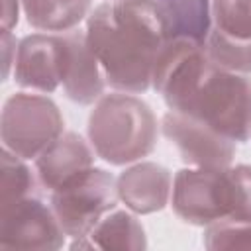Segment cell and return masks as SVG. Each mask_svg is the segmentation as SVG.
Masks as SVG:
<instances>
[{
    "instance_id": "21",
    "label": "cell",
    "mask_w": 251,
    "mask_h": 251,
    "mask_svg": "<svg viewBox=\"0 0 251 251\" xmlns=\"http://www.w3.org/2000/svg\"><path fill=\"white\" fill-rule=\"evenodd\" d=\"M18 39L12 35V29L2 27V59H4V78H8L10 71L14 69L16 53H18Z\"/></svg>"
},
{
    "instance_id": "17",
    "label": "cell",
    "mask_w": 251,
    "mask_h": 251,
    "mask_svg": "<svg viewBox=\"0 0 251 251\" xmlns=\"http://www.w3.org/2000/svg\"><path fill=\"white\" fill-rule=\"evenodd\" d=\"M2 175H0V204L20 200L24 196L35 194L39 180L35 171H31L25 159L2 147Z\"/></svg>"
},
{
    "instance_id": "5",
    "label": "cell",
    "mask_w": 251,
    "mask_h": 251,
    "mask_svg": "<svg viewBox=\"0 0 251 251\" xmlns=\"http://www.w3.org/2000/svg\"><path fill=\"white\" fill-rule=\"evenodd\" d=\"M65 127L57 104L41 92H16L2 108V147L25 161H33Z\"/></svg>"
},
{
    "instance_id": "18",
    "label": "cell",
    "mask_w": 251,
    "mask_h": 251,
    "mask_svg": "<svg viewBox=\"0 0 251 251\" xmlns=\"http://www.w3.org/2000/svg\"><path fill=\"white\" fill-rule=\"evenodd\" d=\"M212 27L235 39H251V0H212Z\"/></svg>"
},
{
    "instance_id": "16",
    "label": "cell",
    "mask_w": 251,
    "mask_h": 251,
    "mask_svg": "<svg viewBox=\"0 0 251 251\" xmlns=\"http://www.w3.org/2000/svg\"><path fill=\"white\" fill-rule=\"evenodd\" d=\"M204 47L216 65L233 73L251 75V39H235L212 27Z\"/></svg>"
},
{
    "instance_id": "15",
    "label": "cell",
    "mask_w": 251,
    "mask_h": 251,
    "mask_svg": "<svg viewBox=\"0 0 251 251\" xmlns=\"http://www.w3.org/2000/svg\"><path fill=\"white\" fill-rule=\"evenodd\" d=\"M25 22L43 33L78 29L92 12V0H22Z\"/></svg>"
},
{
    "instance_id": "7",
    "label": "cell",
    "mask_w": 251,
    "mask_h": 251,
    "mask_svg": "<svg viewBox=\"0 0 251 251\" xmlns=\"http://www.w3.org/2000/svg\"><path fill=\"white\" fill-rule=\"evenodd\" d=\"M65 231L51 208L39 194L0 204V249H59Z\"/></svg>"
},
{
    "instance_id": "20",
    "label": "cell",
    "mask_w": 251,
    "mask_h": 251,
    "mask_svg": "<svg viewBox=\"0 0 251 251\" xmlns=\"http://www.w3.org/2000/svg\"><path fill=\"white\" fill-rule=\"evenodd\" d=\"M235 184H237V212L233 220L251 222V167L237 165L233 167Z\"/></svg>"
},
{
    "instance_id": "9",
    "label": "cell",
    "mask_w": 251,
    "mask_h": 251,
    "mask_svg": "<svg viewBox=\"0 0 251 251\" xmlns=\"http://www.w3.org/2000/svg\"><path fill=\"white\" fill-rule=\"evenodd\" d=\"M63 37L61 33H31L20 39L14 61V80L18 86L51 94L63 78Z\"/></svg>"
},
{
    "instance_id": "12",
    "label": "cell",
    "mask_w": 251,
    "mask_h": 251,
    "mask_svg": "<svg viewBox=\"0 0 251 251\" xmlns=\"http://www.w3.org/2000/svg\"><path fill=\"white\" fill-rule=\"evenodd\" d=\"M96 151L90 141L75 131H63L47 149L33 159V171L39 186L49 194L69 178L94 167Z\"/></svg>"
},
{
    "instance_id": "4",
    "label": "cell",
    "mask_w": 251,
    "mask_h": 251,
    "mask_svg": "<svg viewBox=\"0 0 251 251\" xmlns=\"http://www.w3.org/2000/svg\"><path fill=\"white\" fill-rule=\"evenodd\" d=\"M171 206L176 218L192 226H210L233 220L237 210V186L233 167H186L173 176Z\"/></svg>"
},
{
    "instance_id": "3",
    "label": "cell",
    "mask_w": 251,
    "mask_h": 251,
    "mask_svg": "<svg viewBox=\"0 0 251 251\" xmlns=\"http://www.w3.org/2000/svg\"><path fill=\"white\" fill-rule=\"evenodd\" d=\"M86 133L102 161L122 167L141 161L155 149L159 124L147 102L114 90L94 102Z\"/></svg>"
},
{
    "instance_id": "1",
    "label": "cell",
    "mask_w": 251,
    "mask_h": 251,
    "mask_svg": "<svg viewBox=\"0 0 251 251\" xmlns=\"http://www.w3.org/2000/svg\"><path fill=\"white\" fill-rule=\"evenodd\" d=\"M151 88L171 112L202 122L235 143L251 137V76L216 65L204 43L167 39L155 57Z\"/></svg>"
},
{
    "instance_id": "8",
    "label": "cell",
    "mask_w": 251,
    "mask_h": 251,
    "mask_svg": "<svg viewBox=\"0 0 251 251\" xmlns=\"http://www.w3.org/2000/svg\"><path fill=\"white\" fill-rule=\"evenodd\" d=\"M161 133L171 141V145H175L188 167H227L235 157V141L202 122L171 110L161 120Z\"/></svg>"
},
{
    "instance_id": "19",
    "label": "cell",
    "mask_w": 251,
    "mask_h": 251,
    "mask_svg": "<svg viewBox=\"0 0 251 251\" xmlns=\"http://www.w3.org/2000/svg\"><path fill=\"white\" fill-rule=\"evenodd\" d=\"M204 245L208 249H251V222L220 220L206 226Z\"/></svg>"
},
{
    "instance_id": "14",
    "label": "cell",
    "mask_w": 251,
    "mask_h": 251,
    "mask_svg": "<svg viewBox=\"0 0 251 251\" xmlns=\"http://www.w3.org/2000/svg\"><path fill=\"white\" fill-rule=\"evenodd\" d=\"M88 249H145L147 239L143 226L133 212L112 210L108 212L84 237H78L71 245Z\"/></svg>"
},
{
    "instance_id": "22",
    "label": "cell",
    "mask_w": 251,
    "mask_h": 251,
    "mask_svg": "<svg viewBox=\"0 0 251 251\" xmlns=\"http://www.w3.org/2000/svg\"><path fill=\"white\" fill-rule=\"evenodd\" d=\"M22 0H2V27L12 29L20 20Z\"/></svg>"
},
{
    "instance_id": "13",
    "label": "cell",
    "mask_w": 251,
    "mask_h": 251,
    "mask_svg": "<svg viewBox=\"0 0 251 251\" xmlns=\"http://www.w3.org/2000/svg\"><path fill=\"white\" fill-rule=\"evenodd\" d=\"M167 39L204 43L212 29V0H155Z\"/></svg>"
},
{
    "instance_id": "6",
    "label": "cell",
    "mask_w": 251,
    "mask_h": 251,
    "mask_svg": "<svg viewBox=\"0 0 251 251\" xmlns=\"http://www.w3.org/2000/svg\"><path fill=\"white\" fill-rule=\"evenodd\" d=\"M118 202L116 176L98 167H90L69 178L49 198L65 235L73 239L90 233L108 212L116 210Z\"/></svg>"
},
{
    "instance_id": "10",
    "label": "cell",
    "mask_w": 251,
    "mask_h": 251,
    "mask_svg": "<svg viewBox=\"0 0 251 251\" xmlns=\"http://www.w3.org/2000/svg\"><path fill=\"white\" fill-rule=\"evenodd\" d=\"M63 37V78L61 86L65 96L78 106H94L104 96L108 86L104 71L92 53L84 31L73 29L61 33Z\"/></svg>"
},
{
    "instance_id": "2",
    "label": "cell",
    "mask_w": 251,
    "mask_h": 251,
    "mask_svg": "<svg viewBox=\"0 0 251 251\" xmlns=\"http://www.w3.org/2000/svg\"><path fill=\"white\" fill-rule=\"evenodd\" d=\"M84 35L110 88L129 94L151 88L155 57L167 41L155 0H104L88 14Z\"/></svg>"
},
{
    "instance_id": "11",
    "label": "cell",
    "mask_w": 251,
    "mask_h": 251,
    "mask_svg": "<svg viewBox=\"0 0 251 251\" xmlns=\"http://www.w3.org/2000/svg\"><path fill=\"white\" fill-rule=\"evenodd\" d=\"M118 198L133 214H153L171 202L173 175L167 167L137 161L116 176Z\"/></svg>"
}]
</instances>
